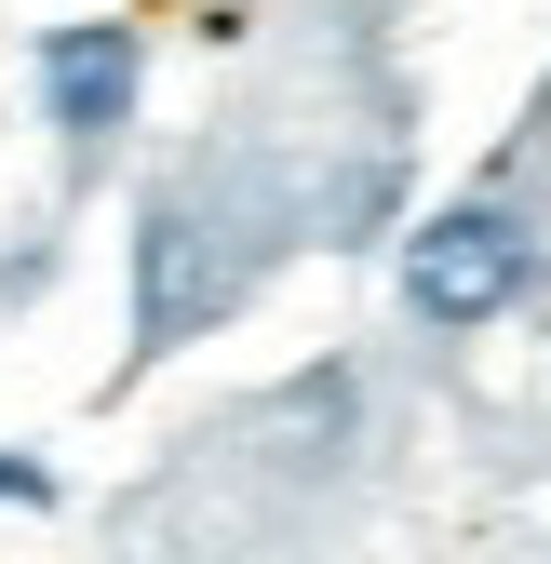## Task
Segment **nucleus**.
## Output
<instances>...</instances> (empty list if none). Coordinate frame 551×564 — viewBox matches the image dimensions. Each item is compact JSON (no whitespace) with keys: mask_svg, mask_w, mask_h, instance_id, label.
Here are the masks:
<instances>
[{"mask_svg":"<svg viewBox=\"0 0 551 564\" xmlns=\"http://www.w3.org/2000/svg\"><path fill=\"white\" fill-rule=\"evenodd\" d=\"M41 282H54V256H41V229H14V256H0V296H14V310H28V296H41Z\"/></svg>","mask_w":551,"mask_h":564,"instance_id":"nucleus-5","label":"nucleus"},{"mask_svg":"<svg viewBox=\"0 0 551 564\" xmlns=\"http://www.w3.org/2000/svg\"><path fill=\"white\" fill-rule=\"evenodd\" d=\"M296 242V188L256 175V162H188L134 202V364H162V349L216 336L269 269Z\"/></svg>","mask_w":551,"mask_h":564,"instance_id":"nucleus-1","label":"nucleus"},{"mask_svg":"<svg viewBox=\"0 0 551 564\" xmlns=\"http://www.w3.org/2000/svg\"><path fill=\"white\" fill-rule=\"evenodd\" d=\"M525 296H538V216H525V188H457V202H431V216L403 229V310H418L431 336H485Z\"/></svg>","mask_w":551,"mask_h":564,"instance_id":"nucleus-2","label":"nucleus"},{"mask_svg":"<svg viewBox=\"0 0 551 564\" xmlns=\"http://www.w3.org/2000/svg\"><path fill=\"white\" fill-rule=\"evenodd\" d=\"M28 82H41V121L67 149H108V134H134V108H149V28L134 14H67V28H41Z\"/></svg>","mask_w":551,"mask_h":564,"instance_id":"nucleus-3","label":"nucleus"},{"mask_svg":"<svg viewBox=\"0 0 551 564\" xmlns=\"http://www.w3.org/2000/svg\"><path fill=\"white\" fill-rule=\"evenodd\" d=\"M67 484H54V457H28V444H0V511H54Z\"/></svg>","mask_w":551,"mask_h":564,"instance_id":"nucleus-4","label":"nucleus"}]
</instances>
